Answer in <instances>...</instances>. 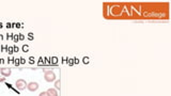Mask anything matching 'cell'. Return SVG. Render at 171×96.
<instances>
[{
    "label": "cell",
    "instance_id": "6da1fadb",
    "mask_svg": "<svg viewBox=\"0 0 171 96\" xmlns=\"http://www.w3.org/2000/svg\"><path fill=\"white\" fill-rule=\"evenodd\" d=\"M44 79L47 82H55L56 81V74L53 70H45L44 72Z\"/></svg>",
    "mask_w": 171,
    "mask_h": 96
},
{
    "label": "cell",
    "instance_id": "7a4b0ae2",
    "mask_svg": "<svg viewBox=\"0 0 171 96\" xmlns=\"http://www.w3.org/2000/svg\"><path fill=\"white\" fill-rule=\"evenodd\" d=\"M27 84H28V83L26 82L25 79H17L16 82H15V87H17V90L22 91V90H25V89H26Z\"/></svg>",
    "mask_w": 171,
    "mask_h": 96
},
{
    "label": "cell",
    "instance_id": "3957f363",
    "mask_svg": "<svg viewBox=\"0 0 171 96\" xmlns=\"http://www.w3.org/2000/svg\"><path fill=\"white\" fill-rule=\"evenodd\" d=\"M27 89H28V91L30 92H35L39 90V83L38 82H29L27 84Z\"/></svg>",
    "mask_w": 171,
    "mask_h": 96
},
{
    "label": "cell",
    "instance_id": "277c9868",
    "mask_svg": "<svg viewBox=\"0 0 171 96\" xmlns=\"http://www.w3.org/2000/svg\"><path fill=\"white\" fill-rule=\"evenodd\" d=\"M0 74L2 75L3 77H9V76H11V74H12V70H11V68H7V67H3V68H1L0 70Z\"/></svg>",
    "mask_w": 171,
    "mask_h": 96
},
{
    "label": "cell",
    "instance_id": "5b68a950",
    "mask_svg": "<svg viewBox=\"0 0 171 96\" xmlns=\"http://www.w3.org/2000/svg\"><path fill=\"white\" fill-rule=\"evenodd\" d=\"M46 92H47V94L49 96H58V91L56 89H53V87H49Z\"/></svg>",
    "mask_w": 171,
    "mask_h": 96
},
{
    "label": "cell",
    "instance_id": "8992f818",
    "mask_svg": "<svg viewBox=\"0 0 171 96\" xmlns=\"http://www.w3.org/2000/svg\"><path fill=\"white\" fill-rule=\"evenodd\" d=\"M60 87H61V82H60V79H58L55 81V89L58 91V90H60Z\"/></svg>",
    "mask_w": 171,
    "mask_h": 96
},
{
    "label": "cell",
    "instance_id": "52a82bcc",
    "mask_svg": "<svg viewBox=\"0 0 171 96\" xmlns=\"http://www.w3.org/2000/svg\"><path fill=\"white\" fill-rule=\"evenodd\" d=\"M39 96H49V95L47 94V92H41L39 94Z\"/></svg>",
    "mask_w": 171,
    "mask_h": 96
},
{
    "label": "cell",
    "instance_id": "ba28073f",
    "mask_svg": "<svg viewBox=\"0 0 171 96\" xmlns=\"http://www.w3.org/2000/svg\"><path fill=\"white\" fill-rule=\"evenodd\" d=\"M89 59L88 58H83V63H85V64H86V63H89Z\"/></svg>",
    "mask_w": 171,
    "mask_h": 96
},
{
    "label": "cell",
    "instance_id": "9c48e42d",
    "mask_svg": "<svg viewBox=\"0 0 171 96\" xmlns=\"http://www.w3.org/2000/svg\"><path fill=\"white\" fill-rule=\"evenodd\" d=\"M3 81H5V77H1L0 78V82H3Z\"/></svg>",
    "mask_w": 171,
    "mask_h": 96
}]
</instances>
